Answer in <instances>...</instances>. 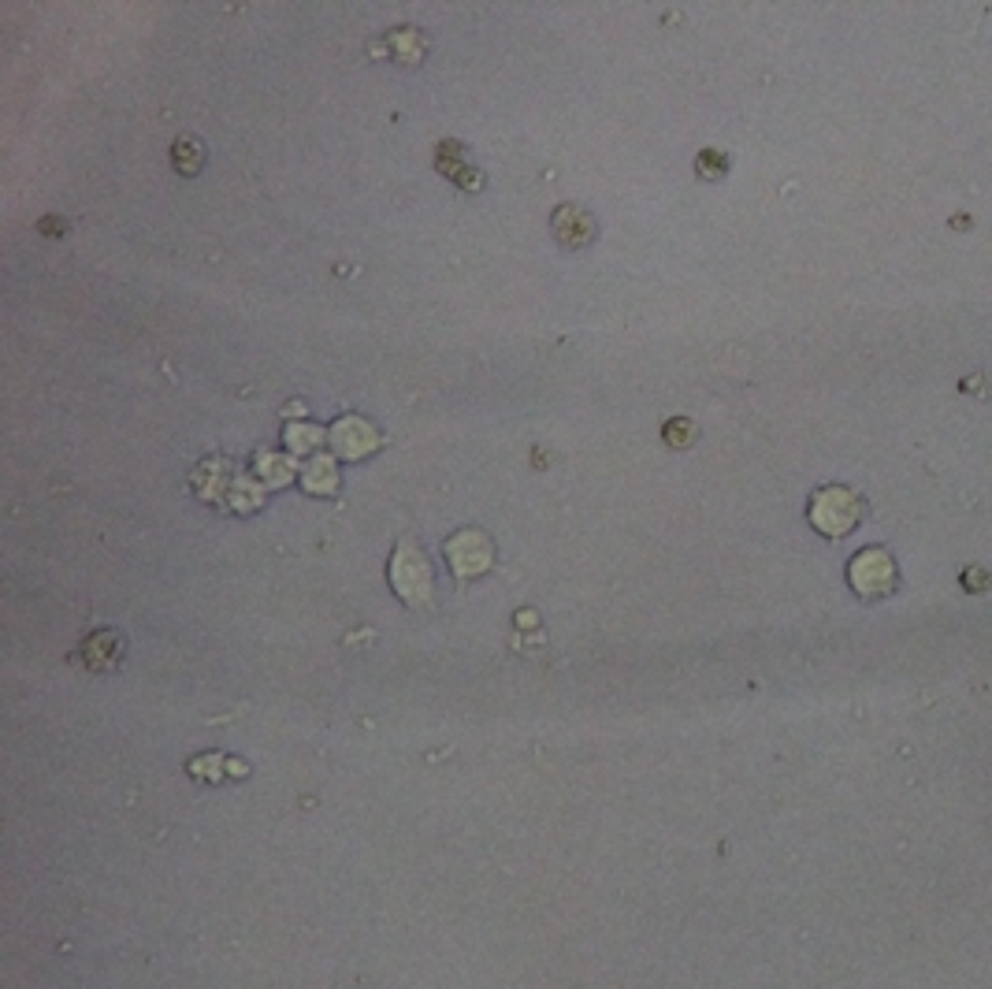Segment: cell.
<instances>
[{"instance_id": "cell-1", "label": "cell", "mask_w": 992, "mask_h": 989, "mask_svg": "<svg viewBox=\"0 0 992 989\" xmlns=\"http://www.w3.org/2000/svg\"><path fill=\"white\" fill-rule=\"evenodd\" d=\"M862 509L866 506H862V499L851 488L832 484V488L814 491V499H810V525L821 536H829V539H840V536H848V532L859 529Z\"/></svg>"}, {"instance_id": "cell-2", "label": "cell", "mask_w": 992, "mask_h": 989, "mask_svg": "<svg viewBox=\"0 0 992 989\" xmlns=\"http://www.w3.org/2000/svg\"><path fill=\"white\" fill-rule=\"evenodd\" d=\"M848 580H851V588L859 591L862 599H881V596H889V591H896L899 569H896L889 550L869 547V550H859V555L851 559Z\"/></svg>"}, {"instance_id": "cell-3", "label": "cell", "mask_w": 992, "mask_h": 989, "mask_svg": "<svg viewBox=\"0 0 992 989\" xmlns=\"http://www.w3.org/2000/svg\"><path fill=\"white\" fill-rule=\"evenodd\" d=\"M390 584L413 607H427L431 603V569H427L424 555H420L413 543H402L398 550H394V559H390Z\"/></svg>"}, {"instance_id": "cell-4", "label": "cell", "mask_w": 992, "mask_h": 989, "mask_svg": "<svg viewBox=\"0 0 992 989\" xmlns=\"http://www.w3.org/2000/svg\"><path fill=\"white\" fill-rule=\"evenodd\" d=\"M447 559L457 577H476L491 566V543L484 532H457L447 543Z\"/></svg>"}, {"instance_id": "cell-5", "label": "cell", "mask_w": 992, "mask_h": 989, "mask_svg": "<svg viewBox=\"0 0 992 989\" xmlns=\"http://www.w3.org/2000/svg\"><path fill=\"white\" fill-rule=\"evenodd\" d=\"M554 234H558V242L569 246V250H584L591 239H594V216L580 205H558L554 209Z\"/></svg>"}, {"instance_id": "cell-6", "label": "cell", "mask_w": 992, "mask_h": 989, "mask_svg": "<svg viewBox=\"0 0 992 989\" xmlns=\"http://www.w3.org/2000/svg\"><path fill=\"white\" fill-rule=\"evenodd\" d=\"M331 440H335V450L346 454V458H361V454H368V450L379 443L376 431H372V424H368V420H353V417L335 424Z\"/></svg>"}, {"instance_id": "cell-7", "label": "cell", "mask_w": 992, "mask_h": 989, "mask_svg": "<svg viewBox=\"0 0 992 989\" xmlns=\"http://www.w3.org/2000/svg\"><path fill=\"white\" fill-rule=\"evenodd\" d=\"M172 156H175V168L182 175H197V172H201V164H205V149H201V142H193V138L175 142Z\"/></svg>"}, {"instance_id": "cell-8", "label": "cell", "mask_w": 992, "mask_h": 989, "mask_svg": "<svg viewBox=\"0 0 992 989\" xmlns=\"http://www.w3.org/2000/svg\"><path fill=\"white\" fill-rule=\"evenodd\" d=\"M86 658L97 666V669H108L115 658H119V640L112 632H97V637L86 644Z\"/></svg>"}, {"instance_id": "cell-9", "label": "cell", "mask_w": 992, "mask_h": 989, "mask_svg": "<svg viewBox=\"0 0 992 989\" xmlns=\"http://www.w3.org/2000/svg\"><path fill=\"white\" fill-rule=\"evenodd\" d=\"M692 440H695V424H692V420L673 417V420L665 424V443H669V447H684V443H692Z\"/></svg>"}, {"instance_id": "cell-10", "label": "cell", "mask_w": 992, "mask_h": 989, "mask_svg": "<svg viewBox=\"0 0 992 989\" xmlns=\"http://www.w3.org/2000/svg\"><path fill=\"white\" fill-rule=\"evenodd\" d=\"M305 484H309V491H331V484H335V469L320 458V472H316V477H305Z\"/></svg>"}, {"instance_id": "cell-11", "label": "cell", "mask_w": 992, "mask_h": 989, "mask_svg": "<svg viewBox=\"0 0 992 989\" xmlns=\"http://www.w3.org/2000/svg\"><path fill=\"white\" fill-rule=\"evenodd\" d=\"M699 172H702L706 179H710V175H722V172H725V156H722V153H710V149L699 153Z\"/></svg>"}, {"instance_id": "cell-12", "label": "cell", "mask_w": 992, "mask_h": 989, "mask_svg": "<svg viewBox=\"0 0 992 989\" xmlns=\"http://www.w3.org/2000/svg\"><path fill=\"white\" fill-rule=\"evenodd\" d=\"M963 584H967L970 591H985V588L992 584V577H988L985 569H977V566H970V569H967V577H963Z\"/></svg>"}]
</instances>
